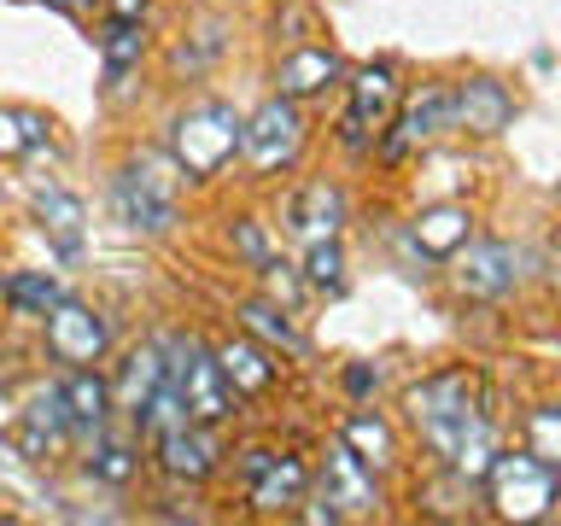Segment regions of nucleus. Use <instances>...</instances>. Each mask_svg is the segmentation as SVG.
I'll list each match as a JSON object with an SVG mask.
<instances>
[{
    "instance_id": "nucleus-11",
    "label": "nucleus",
    "mask_w": 561,
    "mask_h": 526,
    "mask_svg": "<svg viewBox=\"0 0 561 526\" xmlns=\"http://www.w3.org/2000/svg\"><path fill=\"white\" fill-rule=\"evenodd\" d=\"M445 129H456V105H450V88H421V94L398 112V123L386 129V140H380V158H410L415 147H427L433 135H445Z\"/></svg>"
},
{
    "instance_id": "nucleus-24",
    "label": "nucleus",
    "mask_w": 561,
    "mask_h": 526,
    "mask_svg": "<svg viewBox=\"0 0 561 526\" xmlns=\"http://www.w3.org/2000/svg\"><path fill=\"white\" fill-rule=\"evenodd\" d=\"M135 468H140L135 438H123V433H94V456H88V473H94L100 485H129V480H135Z\"/></svg>"
},
{
    "instance_id": "nucleus-32",
    "label": "nucleus",
    "mask_w": 561,
    "mask_h": 526,
    "mask_svg": "<svg viewBox=\"0 0 561 526\" xmlns=\"http://www.w3.org/2000/svg\"><path fill=\"white\" fill-rule=\"evenodd\" d=\"M42 7H53V12H65V18H82V24H88V18H94V12L105 7V0H42Z\"/></svg>"
},
{
    "instance_id": "nucleus-9",
    "label": "nucleus",
    "mask_w": 561,
    "mask_h": 526,
    "mask_svg": "<svg viewBox=\"0 0 561 526\" xmlns=\"http://www.w3.org/2000/svg\"><path fill=\"white\" fill-rule=\"evenodd\" d=\"M42 322H47V351H53V363H65V368L100 363L105 345H112V322H105L94 305H82V298H65V305H53Z\"/></svg>"
},
{
    "instance_id": "nucleus-17",
    "label": "nucleus",
    "mask_w": 561,
    "mask_h": 526,
    "mask_svg": "<svg viewBox=\"0 0 561 526\" xmlns=\"http://www.w3.org/2000/svg\"><path fill=\"white\" fill-rule=\"evenodd\" d=\"M217 363H222V375H228V386H234L240 398L270 392V386H275V351L263 345L257 333H245V340L217 345Z\"/></svg>"
},
{
    "instance_id": "nucleus-4",
    "label": "nucleus",
    "mask_w": 561,
    "mask_h": 526,
    "mask_svg": "<svg viewBox=\"0 0 561 526\" xmlns=\"http://www.w3.org/2000/svg\"><path fill=\"white\" fill-rule=\"evenodd\" d=\"M170 380H175V392H182L187 415L205 421V427H217V421L234 415L240 392L228 386V375H222V363H217V351H210V345H199V340L170 345Z\"/></svg>"
},
{
    "instance_id": "nucleus-25",
    "label": "nucleus",
    "mask_w": 561,
    "mask_h": 526,
    "mask_svg": "<svg viewBox=\"0 0 561 526\" xmlns=\"http://www.w3.org/2000/svg\"><path fill=\"white\" fill-rule=\"evenodd\" d=\"M345 445L357 450L368 468H386V462L398 456V438H392V427H386L375 410H357V415L345 421Z\"/></svg>"
},
{
    "instance_id": "nucleus-12",
    "label": "nucleus",
    "mask_w": 561,
    "mask_h": 526,
    "mask_svg": "<svg viewBox=\"0 0 561 526\" xmlns=\"http://www.w3.org/2000/svg\"><path fill=\"white\" fill-rule=\"evenodd\" d=\"M520 281V252L508 240H468L456 252V287L468 298H503Z\"/></svg>"
},
{
    "instance_id": "nucleus-7",
    "label": "nucleus",
    "mask_w": 561,
    "mask_h": 526,
    "mask_svg": "<svg viewBox=\"0 0 561 526\" xmlns=\"http://www.w3.org/2000/svg\"><path fill=\"white\" fill-rule=\"evenodd\" d=\"M112 205H117V222L135 228V235H170V228H175V182H170V175H158L152 164L117 170Z\"/></svg>"
},
{
    "instance_id": "nucleus-22",
    "label": "nucleus",
    "mask_w": 561,
    "mask_h": 526,
    "mask_svg": "<svg viewBox=\"0 0 561 526\" xmlns=\"http://www.w3.org/2000/svg\"><path fill=\"white\" fill-rule=\"evenodd\" d=\"M468 210L462 205H438V210H427V217H415V245L427 258H456L468 245Z\"/></svg>"
},
{
    "instance_id": "nucleus-33",
    "label": "nucleus",
    "mask_w": 561,
    "mask_h": 526,
    "mask_svg": "<svg viewBox=\"0 0 561 526\" xmlns=\"http://www.w3.org/2000/svg\"><path fill=\"white\" fill-rule=\"evenodd\" d=\"M147 7H152V0H105V12H112V18H135V24L147 18Z\"/></svg>"
},
{
    "instance_id": "nucleus-3",
    "label": "nucleus",
    "mask_w": 561,
    "mask_h": 526,
    "mask_svg": "<svg viewBox=\"0 0 561 526\" xmlns=\"http://www.w3.org/2000/svg\"><path fill=\"white\" fill-rule=\"evenodd\" d=\"M485 498L497 521H543L561 503V468L543 462L538 450H497L485 468Z\"/></svg>"
},
{
    "instance_id": "nucleus-20",
    "label": "nucleus",
    "mask_w": 561,
    "mask_h": 526,
    "mask_svg": "<svg viewBox=\"0 0 561 526\" xmlns=\"http://www.w3.org/2000/svg\"><path fill=\"white\" fill-rule=\"evenodd\" d=\"M147 59V30L135 24V18H112L100 35V65H105V94H117L123 82H129V70H140Z\"/></svg>"
},
{
    "instance_id": "nucleus-28",
    "label": "nucleus",
    "mask_w": 561,
    "mask_h": 526,
    "mask_svg": "<svg viewBox=\"0 0 561 526\" xmlns=\"http://www.w3.org/2000/svg\"><path fill=\"white\" fill-rule=\"evenodd\" d=\"M53 123H42L35 112H7L0 105V158H24L30 147H42Z\"/></svg>"
},
{
    "instance_id": "nucleus-16",
    "label": "nucleus",
    "mask_w": 561,
    "mask_h": 526,
    "mask_svg": "<svg viewBox=\"0 0 561 526\" xmlns=\"http://www.w3.org/2000/svg\"><path fill=\"white\" fill-rule=\"evenodd\" d=\"M450 105H456V129H468V135H503L508 117H515V100H508V88L491 82V77L462 82V88L450 94Z\"/></svg>"
},
{
    "instance_id": "nucleus-30",
    "label": "nucleus",
    "mask_w": 561,
    "mask_h": 526,
    "mask_svg": "<svg viewBox=\"0 0 561 526\" xmlns=\"http://www.w3.org/2000/svg\"><path fill=\"white\" fill-rule=\"evenodd\" d=\"M526 433H533V450L543 456V462L561 468V410H538L533 421H526Z\"/></svg>"
},
{
    "instance_id": "nucleus-15",
    "label": "nucleus",
    "mask_w": 561,
    "mask_h": 526,
    "mask_svg": "<svg viewBox=\"0 0 561 526\" xmlns=\"http://www.w3.org/2000/svg\"><path fill=\"white\" fill-rule=\"evenodd\" d=\"M340 222H345V193L333 187V182H305L293 193V205H287V235L293 240H340Z\"/></svg>"
},
{
    "instance_id": "nucleus-18",
    "label": "nucleus",
    "mask_w": 561,
    "mask_h": 526,
    "mask_svg": "<svg viewBox=\"0 0 561 526\" xmlns=\"http://www.w3.org/2000/svg\"><path fill=\"white\" fill-rule=\"evenodd\" d=\"M340 53H328V47H298V53H287L280 59V70H275V88L287 100H310V94H322L328 82H340Z\"/></svg>"
},
{
    "instance_id": "nucleus-29",
    "label": "nucleus",
    "mask_w": 561,
    "mask_h": 526,
    "mask_svg": "<svg viewBox=\"0 0 561 526\" xmlns=\"http://www.w3.org/2000/svg\"><path fill=\"white\" fill-rule=\"evenodd\" d=\"M305 281H310V287H340V281H345V252H340V240H316V245H305Z\"/></svg>"
},
{
    "instance_id": "nucleus-6",
    "label": "nucleus",
    "mask_w": 561,
    "mask_h": 526,
    "mask_svg": "<svg viewBox=\"0 0 561 526\" xmlns=\"http://www.w3.org/2000/svg\"><path fill=\"white\" fill-rule=\"evenodd\" d=\"M245 498H252L257 515H293L298 503L310 498V462L293 450H245Z\"/></svg>"
},
{
    "instance_id": "nucleus-27",
    "label": "nucleus",
    "mask_w": 561,
    "mask_h": 526,
    "mask_svg": "<svg viewBox=\"0 0 561 526\" xmlns=\"http://www.w3.org/2000/svg\"><path fill=\"white\" fill-rule=\"evenodd\" d=\"M65 287L53 275H35V270H24V275H7V305L18 310V316H47L53 305H65Z\"/></svg>"
},
{
    "instance_id": "nucleus-8",
    "label": "nucleus",
    "mask_w": 561,
    "mask_h": 526,
    "mask_svg": "<svg viewBox=\"0 0 561 526\" xmlns=\"http://www.w3.org/2000/svg\"><path fill=\"white\" fill-rule=\"evenodd\" d=\"M316 485H322V508H310V521H345V515H375V468L363 462L357 450L333 445L316 468Z\"/></svg>"
},
{
    "instance_id": "nucleus-35",
    "label": "nucleus",
    "mask_w": 561,
    "mask_h": 526,
    "mask_svg": "<svg viewBox=\"0 0 561 526\" xmlns=\"http://www.w3.org/2000/svg\"><path fill=\"white\" fill-rule=\"evenodd\" d=\"M0 521H7V508H0Z\"/></svg>"
},
{
    "instance_id": "nucleus-26",
    "label": "nucleus",
    "mask_w": 561,
    "mask_h": 526,
    "mask_svg": "<svg viewBox=\"0 0 561 526\" xmlns=\"http://www.w3.org/2000/svg\"><path fill=\"white\" fill-rule=\"evenodd\" d=\"M240 322H245V333H257L263 345H280V351H305V340H298V328L287 322V310L275 305V298H252V305L240 310Z\"/></svg>"
},
{
    "instance_id": "nucleus-21",
    "label": "nucleus",
    "mask_w": 561,
    "mask_h": 526,
    "mask_svg": "<svg viewBox=\"0 0 561 526\" xmlns=\"http://www.w3.org/2000/svg\"><path fill=\"white\" fill-rule=\"evenodd\" d=\"M164 375H170V363H164V345H140L129 363H123V380H117V410L123 415H135L140 421V410L152 403V392L164 386Z\"/></svg>"
},
{
    "instance_id": "nucleus-10",
    "label": "nucleus",
    "mask_w": 561,
    "mask_h": 526,
    "mask_svg": "<svg viewBox=\"0 0 561 526\" xmlns=\"http://www.w3.org/2000/svg\"><path fill=\"white\" fill-rule=\"evenodd\" d=\"M345 88H351V105H345V140L351 147L386 135V123L398 117V70L386 59H375V65H363Z\"/></svg>"
},
{
    "instance_id": "nucleus-31",
    "label": "nucleus",
    "mask_w": 561,
    "mask_h": 526,
    "mask_svg": "<svg viewBox=\"0 0 561 526\" xmlns=\"http://www.w3.org/2000/svg\"><path fill=\"white\" fill-rule=\"evenodd\" d=\"M234 245L257 263V270L270 263V240H263V228H257V222H234Z\"/></svg>"
},
{
    "instance_id": "nucleus-23",
    "label": "nucleus",
    "mask_w": 561,
    "mask_h": 526,
    "mask_svg": "<svg viewBox=\"0 0 561 526\" xmlns=\"http://www.w3.org/2000/svg\"><path fill=\"white\" fill-rule=\"evenodd\" d=\"M35 217H42V228L53 240H59V252H77L82 245V199L77 193H65V187H42L35 193Z\"/></svg>"
},
{
    "instance_id": "nucleus-34",
    "label": "nucleus",
    "mask_w": 561,
    "mask_h": 526,
    "mask_svg": "<svg viewBox=\"0 0 561 526\" xmlns=\"http://www.w3.org/2000/svg\"><path fill=\"white\" fill-rule=\"evenodd\" d=\"M550 263H556V281H561V235L550 240Z\"/></svg>"
},
{
    "instance_id": "nucleus-19",
    "label": "nucleus",
    "mask_w": 561,
    "mask_h": 526,
    "mask_svg": "<svg viewBox=\"0 0 561 526\" xmlns=\"http://www.w3.org/2000/svg\"><path fill=\"white\" fill-rule=\"evenodd\" d=\"M70 438V421H65V403H59V386L53 392H42L24 410V427H18V450L30 456V462H47L53 450H59Z\"/></svg>"
},
{
    "instance_id": "nucleus-36",
    "label": "nucleus",
    "mask_w": 561,
    "mask_h": 526,
    "mask_svg": "<svg viewBox=\"0 0 561 526\" xmlns=\"http://www.w3.org/2000/svg\"><path fill=\"white\" fill-rule=\"evenodd\" d=\"M0 293H7V281H0Z\"/></svg>"
},
{
    "instance_id": "nucleus-13",
    "label": "nucleus",
    "mask_w": 561,
    "mask_h": 526,
    "mask_svg": "<svg viewBox=\"0 0 561 526\" xmlns=\"http://www.w3.org/2000/svg\"><path fill=\"white\" fill-rule=\"evenodd\" d=\"M217 462H222V445H217V427H205V421H182V427L158 433V468L170 480L199 485L217 473Z\"/></svg>"
},
{
    "instance_id": "nucleus-1",
    "label": "nucleus",
    "mask_w": 561,
    "mask_h": 526,
    "mask_svg": "<svg viewBox=\"0 0 561 526\" xmlns=\"http://www.w3.org/2000/svg\"><path fill=\"white\" fill-rule=\"evenodd\" d=\"M403 403H410L421 438L456 473H480L485 480L491 456H497V427H491V410H485V380L473 368H445V375L410 386Z\"/></svg>"
},
{
    "instance_id": "nucleus-14",
    "label": "nucleus",
    "mask_w": 561,
    "mask_h": 526,
    "mask_svg": "<svg viewBox=\"0 0 561 526\" xmlns=\"http://www.w3.org/2000/svg\"><path fill=\"white\" fill-rule=\"evenodd\" d=\"M59 403H65L70 438H94V433H105V421H112V410H117L112 386L100 380L94 363H88V368H70V375L59 380Z\"/></svg>"
},
{
    "instance_id": "nucleus-2",
    "label": "nucleus",
    "mask_w": 561,
    "mask_h": 526,
    "mask_svg": "<svg viewBox=\"0 0 561 526\" xmlns=\"http://www.w3.org/2000/svg\"><path fill=\"white\" fill-rule=\"evenodd\" d=\"M240 129H245V117H234V105H222V100L187 105V112L170 123L175 170H182L187 182H210V175H222L228 158L240 152Z\"/></svg>"
},
{
    "instance_id": "nucleus-5",
    "label": "nucleus",
    "mask_w": 561,
    "mask_h": 526,
    "mask_svg": "<svg viewBox=\"0 0 561 526\" xmlns=\"http://www.w3.org/2000/svg\"><path fill=\"white\" fill-rule=\"evenodd\" d=\"M298 147H305V117H298V100H287V94L263 100L257 112L245 117V129H240V158L257 175L287 170L298 158Z\"/></svg>"
}]
</instances>
